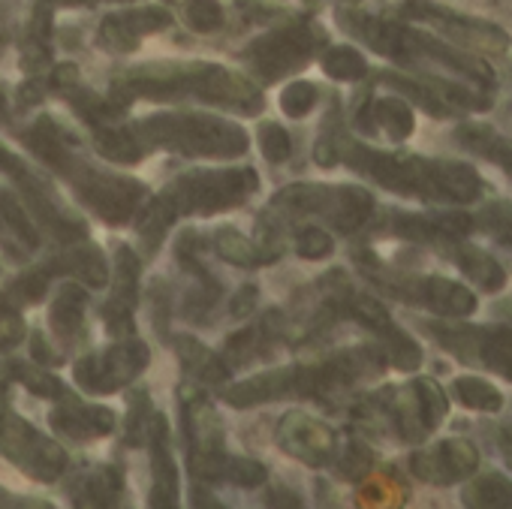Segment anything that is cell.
Listing matches in <instances>:
<instances>
[{
    "label": "cell",
    "mask_w": 512,
    "mask_h": 509,
    "mask_svg": "<svg viewBox=\"0 0 512 509\" xmlns=\"http://www.w3.org/2000/svg\"><path fill=\"white\" fill-rule=\"evenodd\" d=\"M338 160L353 166L356 172L371 175L380 187L416 196L425 202H476L488 193V184L476 175L473 166L455 160H428L416 154H392L365 148L359 142L335 139Z\"/></svg>",
    "instance_id": "obj_1"
},
{
    "label": "cell",
    "mask_w": 512,
    "mask_h": 509,
    "mask_svg": "<svg viewBox=\"0 0 512 509\" xmlns=\"http://www.w3.org/2000/svg\"><path fill=\"white\" fill-rule=\"evenodd\" d=\"M193 94L211 106H226L241 115H260L263 112V91L244 76L217 67V64H148L127 70L112 91L118 106H130L133 97L169 100Z\"/></svg>",
    "instance_id": "obj_2"
},
{
    "label": "cell",
    "mask_w": 512,
    "mask_h": 509,
    "mask_svg": "<svg viewBox=\"0 0 512 509\" xmlns=\"http://www.w3.org/2000/svg\"><path fill=\"white\" fill-rule=\"evenodd\" d=\"M136 136L142 145L172 148L187 157H241L247 151V133L241 127L193 112L151 115L136 127Z\"/></svg>",
    "instance_id": "obj_3"
},
{
    "label": "cell",
    "mask_w": 512,
    "mask_h": 509,
    "mask_svg": "<svg viewBox=\"0 0 512 509\" xmlns=\"http://www.w3.org/2000/svg\"><path fill=\"white\" fill-rule=\"evenodd\" d=\"M398 16L407 22H422L431 31H437L440 37H446V43L467 49V52H476V55H485V58H494L503 70L512 73V43L500 28L479 22V19H470V16H461V13H449L443 7L425 4V0L401 4Z\"/></svg>",
    "instance_id": "obj_4"
},
{
    "label": "cell",
    "mask_w": 512,
    "mask_h": 509,
    "mask_svg": "<svg viewBox=\"0 0 512 509\" xmlns=\"http://www.w3.org/2000/svg\"><path fill=\"white\" fill-rule=\"evenodd\" d=\"M374 416H380L383 425H392V431L407 440H425L446 416V398L431 380H416L401 389H386L371 401Z\"/></svg>",
    "instance_id": "obj_5"
},
{
    "label": "cell",
    "mask_w": 512,
    "mask_h": 509,
    "mask_svg": "<svg viewBox=\"0 0 512 509\" xmlns=\"http://www.w3.org/2000/svg\"><path fill=\"white\" fill-rule=\"evenodd\" d=\"M278 208L290 214H320L341 232H356L374 214V196L362 187H326V184H296L278 193Z\"/></svg>",
    "instance_id": "obj_6"
},
{
    "label": "cell",
    "mask_w": 512,
    "mask_h": 509,
    "mask_svg": "<svg viewBox=\"0 0 512 509\" xmlns=\"http://www.w3.org/2000/svg\"><path fill=\"white\" fill-rule=\"evenodd\" d=\"M365 275L371 281H377L380 290L392 293L395 299L401 302H410L416 308H425L431 314H440V317H452V320H461L467 314L476 311V296L449 281V278H440V275H398V272H386L380 263H371L365 269Z\"/></svg>",
    "instance_id": "obj_7"
},
{
    "label": "cell",
    "mask_w": 512,
    "mask_h": 509,
    "mask_svg": "<svg viewBox=\"0 0 512 509\" xmlns=\"http://www.w3.org/2000/svg\"><path fill=\"white\" fill-rule=\"evenodd\" d=\"M260 178L253 169H223V172H190L166 193L172 196L178 211L187 214H217L241 205L250 193H256Z\"/></svg>",
    "instance_id": "obj_8"
},
{
    "label": "cell",
    "mask_w": 512,
    "mask_h": 509,
    "mask_svg": "<svg viewBox=\"0 0 512 509\" xmlns=\"http://www.w3.org/2000/svg\"><path fill=\"white\" fill-rule=\"evenodd\" d=\"M0 452L40 482H55L67 467V452L16 416L7 401H0Z\"/></svg>",
    "instance_id": "obj_9"
},
{
    "label": "cell",
    "mask_w": 512,
    "mask_h": 509,
    "mask_svg": "<svg viewBox=\"0 0 512 509\" xmlns=\"http://www.w3.org/2000/svg\"><path fill=\"white\" fill-rule=\"evenodd\" d=\"M428 335L437 338L464 365H476L512 380V332L491 326H455V323H428Z\"/></svg>",
    "instance_id": "obj_10"
},
{
    "label": "cell",
    "mask_w": 512,
    "mask_h": 509,
    "mask_svg": "<svg viewBox=\"0 0 512 509\" xmlns=\"http://www.w3.org/2000/svg\"><path fill=\"white\" fill-rule=\"evenodd\" d=\"M323 31L305 22L278 28L266 37L256 40L247 49V61L250 67L260 73V79L266 82H278L284 76H290L293 70L305 67L311 61V55L323 46Z\"/></svg>",
    "instance_id": "obj_11"
},
{
    "label": "cell",
    "mask_w": 512,
    "mask_h": 509,
    "mask_svg": "<svg viewBox=\"0 0 512 509\" xmlns=\"http://www.w3.org/2000/svg\"><path fill=\"white\" fill-rule=\"evenodd\" d=\"M67 178L76 184V193L85 199V205H91L109 226H124L136 214L139 202L148 196L145 184H139L133 178H121V175L94 172V169L82 166L79 160L73 163Z\"/></svg>",
    "instance_id": "obj_12"
},
{
    "label": "cell",
    "mask_w": 512,
    "mask_h": 509,
    "mask_svg": "<svg viewBox=\"0 0 512 509\" xmlns=\"http://www.w3.org/2000/svg\"><path fill=\"white\" fill-rule=\"evenodd\" d=\"M148 368V347L142 341H121L115 347H109L103 356H85L76 362V383L85 392L94 395H109L121 386H127L130 380H136L142 371Z\"/></svg>",
    "instance_id": "obj_13"
},
{
    "label": "cell",
    "mask_w": 512,
    "mask_h": 509,
    "mask_svg": "<svg viewBox=\"0 0 512 509\" xmlns=\"http://www.w3.org/2000/svg\"><path fill=\"white\" fill-rule=\"evenodd\" d=\"M278 443L287 455L299 458L308 467H326L338 452L335 431L326 422H320L308 413H299V410L287 413L278 422Z\"/></svg>",
    "instance_id": "obj_14"
},
{
    "label": "cell",
    "mask_w": 512,
    "mask_h": 509,
    "mask_svg": "<svg viewBox=\"0 0 512 509\" xmlns=\"http://www.w3.org/2000/svg\"><path fill=\"white\" fill-rule=\"evenodd\" d=\"M476 461H479V455H476L473 443L452 437V440H440V443L416 452L410 467L419 479H425L431 485H449V482L470 476L476 470Z\"/></svg>",
    "instance_id": "obj_15"
},
{
    "label": "cell",
    "mask_w": 512,
    "mask_h": 509,
    "mask_svg": "<svg viewBox=\"0 0 512 509\" xmlns=\"http://www.w3.org/2000/svg\"><path fill=\"white\" fill-rule=\"evenodd\" d=\"M190 437H193V449H190L193 476L202 479V482L223 479V473H226L223 431H220V422L211 413V407L202 404V401H196L190 407Z\"/></svg>",
    "instance_id": "obj_16"
},
{
    "label": "cell",
    "mask_w": 512,
    "mask_h": 509,
    "mask_svg": "<svg viewBox=\"0 0 512 509\" xmlns=\"http://www.w3.org/2000/svg\"><path fill=\"white\" fill-rule=\"evenodd\" d=\"M139 257L130 247H118L115 253V284H112V299L103 308L106 326L112 335L124 338L133 332V305H136V293H139Z\"/></svg>",
    "instance_id": "obj_17"
},
{
    "label": "cell",
    "mask_w": 512,
    "mask_h": 509,
    "mask_svg": "<svg viewBox=\"0 0 512 509\" xmlns=\"http://www.w3.org/2000/svg\"><path fill=\"white\" fill-rule=\"evenodd\" d=\"M145 440L151 446V473H154L148 509H178V470L172 461L169 425L163 416H151Z\"/></svg>",
    "instance_id": "obj_18"
},
{
    "label": "cell",
    "mask_w": 512,
    "mask_h": 509,
    "mask_svg": "<svg viewBox=\"0 0 512 509\" xmlns=\"http://www.w3.org/2000/svg\"><path fill=\"white\" fill-rule=\"evenodd\" d=\"M172 16L166 10H157V7H148V10H130V13H121V16H109L100 28V37L109 49H118V52H130L139 46V40L145 34H157L163 28H169Z\"/></svg>",
    "instance_id": "obj_19"
},
{
    "label": "cell",
    "mask_w": 512,
    "mask_h": 509,
    "mask_svg": "<svg viewBox=\"0 0 512 509\" xmlns=\"http://www.w3.org/2000/svg\"><path fill=\"white\" fill-rule=\"evenodd\" d=\"M52 425L55 431L73 437V440H94V437H106L115 428V413L106 407H91L82 404L73 395L61 398V407L52 413Z\"/></svg>",
    "instance_id": "obj_20"
},
{
    "label": "cell",
    "mask_w": 512,
    "mask_h": 509,
    "mask_svg": "<svg viewBox=\"0 0 512 509\" xmlns=\"http://www.w3.org/2000/svg\"><path fill=\"white\" fill-rule=\"evenodd\" d=\"M293 395V368H275L266 374H256L244 383H235L223 392L226 404L232 407H253Z\"/></svg>",
    "instance_id": "obj_21"
},
{
    "label": "cell",
    "mask_w": 512,
    "mask_h": 509,
    "mask_svg": "<svg viewBox=\"0 0 512 509\" xmlns=\"http://www.w3.org/2000/svg\"><path fill=\"white\" fill-rule=\"evenodd\" d=\"M46 275H73L88 287H103L109 281V269L103 253L91 244H76L64 250L61 257H55L46 269Z\"/></svg>",
    "instance_id": "obj_22"
},
{
    "label": "cell",
    "mask_w": 512,
    "mask_h": 509,
    "mask_svg": "<svg viewBox=\"0 0 512 509\" xmlns=\"http://www.w3.org/2000/svg\"><path fill=\"white\" fill-rule=\"evenodd\" d=\"M28 145H31V151H34L49 169H55L58 175H67V172L73 169V163H76L73 151L67 148V136L58 130V124H55L52 118H40V121L31 127Z\"/></svg>",
    "instance_id": "obj_23"
},
{
    "label": "cell",
    "mask_w": 512,
    "mask_h": 509,
    "mask_svg": "<svg viewBox=\"0 0 512 509\" xmlns=\"http://www.w3.org/2000/svg\"><path fill=\"white\" fill-rule=\"evenodd\" d=\"M175 353H178V359L184 362V368H187L196 380H202V383H208V386L226 383V377H229L226 362H223L214 350H208L205 344H199L196 338L178 335V338H175Z\"/></svg>",
    "instance_id": "obj_24"
},
{
    "label": "cell",
    "mask_w": 512,
    "mask_h": 509,
    "mask_svg": "<svg viewBox=\"0 0 512 509\" xmlns=\"http://www.w3.org/2000/svg\"><path fill=\"white\" fill-rule=\"evenodd\" d=\"M455 136L464 148L476 151L482 160H488L497 169H503L506 175H512V139L488 130L485 124H464Z\"/></svg>",
    "instance_id": "obj_25"
},
{
    "label": "cell",
    "mask_w": 512,
    "mask_h": 509,
    "mask_svg": "<svg viewBox=\"0 0 512 509\" xmlns=\"http://www.w3.org/2000/svg\"><path fill=\"white\" fill-rule=\"evenodd\" d=\"M121 491V476L115 467H100L73 491V509H109Z\"/></svg>",
    "instance_id": "obj_26"
},
{
    "label": "cell",
    "mask_w": 512,
    "mask_h": 509,
    "mask_svg": "<svg viewBox=\"0 0 512 509\" xmlns=\"http://www.w3.org/2000/svg\"><path fill=\"white\" fill-rule=\"evenodd\" d=\"M214 250H217V257L220 260H226V263H232V266H263V263H269V260H275V253L272 250H266V247H260L256 241H250V238H244L241 232H235V229H220L217 235H214Z\"/></svg>",
    "instance_id": "obj_27"
},
{
    "label": "cell",
    "mask_w": 512,
    "mask_h": 509,
    "mask_svg": "<svg viewBox=\"0 0 512 509\" xmlns=\"http://www.w3.org/2000/svg\"><path fill=\"white\" fill-rule=\"evenodd\" d=\"M85 290L76 287V284H67L58 290V296L52 299V311H49V320L55 326V332L61 338H73L79 329H82V314H85Z\"/></svg>",
    "instance_id": "obj_28"
},
{
    "label": "cell",
    "mask_w": 512,
    "mask_h": 509,
    "mask_svg": "<svg viewBox=\"0 0 512 509\" xmlns=\"http://www.w3.org/2000/svg\"><path fill=\"white\" fill-rule=\"evenodd\" d=\"M175 214H178V208H175V202H172L169 193H163V196H157V199L148 202V208H145V214L139 220V238L148 247V253H154L163 244V238H166Z\"/></svg>",
    "instance_id": "obj_29"
},
{
    "label": "cell",
    "mask_w": 512,
    "mask_h": 509,
    "mask_svg": "<svg viewBox=\"0 0 512 509\" xmlns=\"http://www.w3.org/2000/svg\"><path fill=\"white\" fill-rule=\"evenodd\" d=\"M97 148L106 160L112 163H139L145 154V145L139 142L136 130H121V127H97Z\"/></svg>",
    "instance_id": "obj_30"
},
{
    "label": "cell",
    "mask_w": 512,
    "mask_h": 509,
    "mask_svg": "<svg viewBox=\"0 0 512 509\" xmlns=\"http://www.w3.org/2000/svg\"><path fill=\"white\" fill-rule=\"evenodd\" d=\"M464 503L467 509H512V482L497 473H488L467 485Z\"/></svg>",
    "instance_id": "obj_31"
},
{
    "label": "cell",
    "mask_w": 512,
    "mask_h": 509,
    "mask_svg": "<svg viewBox=\"0 0 512 509\" xmlns=\"http://www.w3.org/2000/svg\"><path fill=\"white\" fill-rule=\"evenodd\" d=\"M0 220H4V226H7L16 238H22V241L28 244V250L40 244V232H37V226H34V220H31V214H28V205H25L19 196H13V193H0Z\"/></svg>",
    "instance_id": "obj_32"
},
{
    "label": "cell",
    "mask_w": 512,
    "mask_h": 509,
    "mask_svg": "<svg viewBox=\"0 0 512 509\" xmlns=\"http://www.w3.org/2000/svg\"><path fill=\"white\" fill-rule=\"evenodd\" d=\"M374 124L383 127L392 142H401L413 133V112L404 100H380L374 103Z\"/></svg>",
    "instance_id": "obj_33"
},
{
    "label": "cell",
    "mask_w": 512,
    "mask_h": 509,
    "mask_svg": "<svg viewBox=\"0 0 512 509\" xmlns=\"http://www.w3.org/2000/svg\"><path fill=\"white\" fill-rule=\"evenodd\" d=\"M10 374H13L22 386H28V392H34V395H40V398L61 401L64 395H70L67 386H64L55 374H49V371H43V368H37V365L13 362V365H10Z\"/></svg>",
    "instance_id": "obj_34"
},
{
    "label": "cell",
    "mask_w": 512,
    "mask_h": 509,
    "mask_svg": "<svg viewBox=\"0 0 512 509\" xmlns=\"http://www.w3.org/2000/svg\"><path fill=\"white\" fill-rule=\"evenodd\" d=\"M46 290H49V275H46V269H40V272H28L19 281H13L4 293H0V299L22 311L25 305H37L46 296Z\"/></svg>",
    "instance_id": "obj_35"
},
{
    "label": "cell",
    "mask_w": 512,
    "mask_h": 509,
    "mask_svg": "<svg viewBox=\"0 0 512 509\" xmlns=\"http://www.w3.org/2000/svg\"><path fill=\"white\" fill-rule=\"evenodd\" d=\"M323 70H326L332 79H338V82H356V79L365 76L368 67H365V58H362L356 49L338 46V49H329V52H326Z\"/></svg>",
    "instance_id": "obj_36"
},
{
    "label": "cell",
    "mask_w": 512,
    "mask_h": 509,
    "mask_svg": "<svg viewBox=\"0 0 512 509\" xmlns=\"http://www.w3.org/2000/svg\"><path fill=\"white\" fill-rule=\"evenodd\" d=\"M401 500H404V491L386 476H377V479L365 482L362 491H359V506L362 509H398Z\"/></svg>",
    "instance_id": "obj_37"
},
{
    "label": "cell",
    "mask_w": 512,
    "mask_h": 509,
    "mask_svg": "<svg viewBox=\"0 0 512 509\" xmlns=\"http://www.w3.org/2000/svg\"><path fill=\"white\" fill-rule=\"evenodd\" d=\"M473 223H479L491 238L512 250V202H491Z\"/></svg>",
    "instance_id": "obj_38"
},
{
    "label": "cell",
    "mask_w": 512,
    "mask_h": 509,
    "mask_svg": "<svg viewBox=\"0 0 512 509\" xmlns=\"http://www.w3.org/2000/svg\"><path fill=\"white\" fill-rule=\"evenodd\" d=\"M452 392L458 395V401H461L464 407H473V410H497V407H500V392H494L488 383L473 380V377L455 380Z\"/></svg>",
    "instance_id": "obj_39"
},
{
    "label": "cell",
    "mask_w": 512,
    "mask_h": 509,
    "mask_svg": "<svg viewBox=\"0 0 512 509\" xmlns=\"http://www.w3.org/2000/svg\"><path fill=\"white\" fill-rule=\"evenodd\" d=\"M317 106V88L311 82H293L281 94V109L290 118H305Z\"/></svg>",
    "instance_id": "obj_40"
},
{
    "label": "cell",
    "mask_w": 512,
    "mask_h": 509,
    "mask_svg": "<svg viewBox=\"0 0 512 509\" xmlns=\"http://www.w3.org/2000/svg\"><path fill=\"white\" fill-rule=\"evenodd\" d=\"M184 16H187V25L199 34H211L223 22V10L217 0H190Z\"/></svg>",
    "instance_id": "obj_41"
},
{
    "label": "cell",
    "mask_w": 512,
    "mask_h": 509,
    "mask_svg": "<svg viewBox=\"0 0 512 509\" xmlns=\"http://www.w3.org/2000/svg\"><path fill=\"white\" fill-rule=\"evenodd\" d=\"M296 250L302 253L305 260H326L329 253L335 250V241L326 229L320 226H305L299 235H296Z\"/></svg>",
    "instance_id": "obj_42"
},
{
    "label": "cell",
    "mask_w": 512,
    "mask_h": 509,
    "mask_svg": "<svg viewBox=\"0 0 512 509\" xmlns=\"http://www.w3.org/2000/svg\"><path fill=\"white\" fill-rule=\"evenodd\" d=\"M223 479H229L235 485H244V488H256V485H263L269 479V473H266V467L260 461H253V458H226Z\"/></svg>",
    "instance_id": "obj_43"
},
{
    "label": "cell",
    "mask_w": 512,
    "mask_h": 509,
    "mask_svg": "<svg viewBox=\"0 0 512 509\" xmlns=\"http://www.w3.org/2000/svg\"><path fill=\"white\" fill-rule=\"evenodd\" d=\"M260 145H263V154H266L269 163H281V160H287L290 151H293L290 133H287L281 124H275V121H269V124L260 127Z\"/></svg>",
    "instance_id": "obj_44"
},
{
    "label": "cell",
    "mask_w": 512,
    "mask_h": 509,
    "mask_svg": "<svg viewBox=\"0 0 512 509\" xmlns=\"http://www.w3.org/2000/svg\"><path fill=\"white\" fill-rule=\"evenodd\" d=\"M22 341H25V323H22L19 308L0 299V353L19 347Z\"/></svg>",
    "instance_id": "obj_45"
},
{
    "label": "cell",
    "mask_w": 512,
    "mask_h": 509,
    "mask_svg": "<svg viewBox=\"0 0 512 509\" xmlns=\"http://www.w3.org/2000/svg\"><path fill=\"white\" fill-rule=\"evenodd\" d=\"M256 347H260V329H244V332H235V335L226 341V350H223V362H226V368L247 362V359L256 353Z\"/></svg>",
    "instance_id": "obj_46"
},
{
    "label": "cell",
    "mask_w": 512,
    "mask_h": 509,
    "mask_svg": "<svg viewBox=\"0 0 512 509\" xmlns=\"http://www.w3.org/2000/svg\"><path fill=\"white\" fill-rule=\"evenodd\" d=\"M148 410H151V401L145 395H136L130 407V443H142V437L148 434V425H151Z\"/></svg>",
    "instance_id": "obj_47"
},
{
    "label": "cell",
    "mask_w": 512,
    "mask_h": 509,
    "mask_svg": "<svg viewBox=\"0 0 512 509\" xmlns=\"http://www.w3.org/2000/svg\"><path fill=\"white\" fill-rule=\"evenodd\" d=\"M266 506L269 509H302V497L296 491H290L287 485H272L266 494Z\"/></svg>",
    "instance_id": "obj_48"
},
{
    "label": "cell",
    "mask_w": 512,
    "mask_h": 509,
    "mask_svg": "<svg viewBox=\"0 0 512 509\" xmlns=\"http://www.w3.org/2000/svg\"><path fill=\"white\" fill-rule=\"evenodd\" d=\"M256 296H260V293H256V287L253 284H247V287H241L235 296H232V305H229V311H232V317H247L253 308H256Z\"/></svg>",
    "instance_id": "obj_49"
},
{
    "label": "cell",
    "mask_w": 512,
    "mask_h": 509,
    "mask_svg": "<svg viewBox=\"0 0 512 509\" xmlns=\"http://www.w3.org/2000/svg\"><path fill=\"white\" fill-rule=\"evenodd\" d=\"M31 350H34V359H37V362H43V365H58V362H61V356L46 344V338H43L40 332L31 338Z\"/></svg>",
    "instance_id": "obj_50"
},
{
    "label": "cell",
    "mask_w": 512,
    "mask_h": 509,
    "mask_svg": "<svg viewBox=\"0 0 512 509\" xmlns=\"http://www.w3.org/2000/svg\"><path fill=\"white\" fill-rule=\"evenodd\" d=\"M76 79H79V70H76L73 64H61V67H55V73H52V85H55V88H73Z\"/></svg>",
    "instance_id": "obj_51"
},
{
    "label": "cell",
    "mask_w": 512,
    "mask_h": 509,
    "mask_svg": "<svg viewBox=\"0 0 512 509\" xmlns=\"http://www.w3.org/2000/svg\"><path fill=\"white\" fill-rule=\"evenodd\" d=\"M193 509H226L208 488H202V485H196L193 488Z\"/></svg>",
    "instance_id": "obj_52"
},
{
    "label": "cell",
    "mask_w": 512,
    "mask_h": 509,
    "mask_svg": "<svg viewBox=\"0 0 512 509\" xmlns=\"http://www.w3.org/2000/svg\"><path fill=\"white\" fill-rule=\"evenodd\" d=\"M500 452H503V458L509 461V467H512V425H506L503 431H500Z\"/></svg>",
    "instance_id": "obj_53"
},
{
    "label": "cell",
    "mask_w": 512,
    "mask_h": 509,
    "mask_svg": "<svg viewBox=\"0 0 512 509\" xmlns=\"http://www.w3.org/2000/svg\"><path fill=\"white\" fill-rule=\"evenodd\" d=\"M40 4H46L49 10H55V7H85V4H100V0H40Z\"/></svg>",
    "instance_id": "obj_54"
},
{
    "label": "cell",
    "mask_w": 512,
    "mask_h": 509,
    "mask_svg": "<svg viewBox=\"0 0 512 509\" xmlns=\"http://www.w3.org/2000/svg\"><path fill=\"white\" fill-rule=\"evenodd\" d=\"M494 314H500L506 323H512V296L503 299V302H497V305H494Z\"/></svg>",
    "instance_id": "obj_55"
},
{
    "label": "cell",
    "mask_w": 512,
    "mask_h": 509,
    "mask_svg": "<svg viewBox=\"0 0 512 509\" xmlns=\"http://www.w3.org/2000/svg\"><path fill=\"white\" fill-rule=\"evenodd\" d=\"M19 506V497L7 494L4 488H0V509H16Z\"/></svg>",
    "instance_id": "obj_56"
},
{
    "label": "cell",
    "mask_w": 512,
    "mask_h": 509,
    "mask_svg": "<svg viewBox=\"0 0 512 509\" xmlns=\"http://www.w3.org/2000/svg\"><path fill=\"white\" fill-rule=\"evenodd\" d=\"M16 509H52L49 503H40V500H19Z\"/></svg>",
    "instance_id": "obj_57"
},
{
    "label": "cell",
    "mask_w": 512,
    "mask_h": 509,
    "mask_svg": "<svg viewBox=\"0 0 512 509\" xmlns=\"http://www.w3.org/2000/svg\"><path fill=\"white\" fill-rule=\"evenodd\" d=\"M4 112H7V100H4V88H0V118H4Z\"/></svg>",
    "instance_id": "obj_58"
},
{
    "label": "cell",
    "mask_w": 512,
    "mask_h": 509,
    "mask_svg": "<svg viewBox=\"0 0 512 509\" xmlns=\"http://www.w3.org/2000/svg\"><path fill=\"white\" fill-rule=\"evenodd\" d=\"M347 4H356V0H347Z\"/></svg>",
    "instance_id": "obj_59"
},
{
    "label": "cell",
    "mask_w": 512,
    "mask_h": 509,
    "mask_svg": "<svg viewBox=\"0 0 512 509\" xmlns=\"http://www.w3.org/2000/svg\"><path fill=\"white\" fill-rule=\"evenodd\" d=\"M0 226H4V220H0Z\"/></svg>",
    "instance_id": "obj_60"
}]
</instances>
